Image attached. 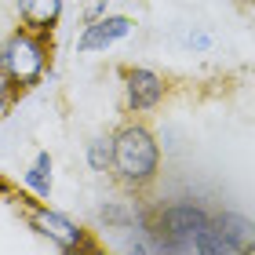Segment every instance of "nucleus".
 <instances>
[{
	"label": "nucleus",
	"mask_w": 255,
	"mask_h": 255,
	"mask_svg": "<svg viewBox=\"0 0 255 255\" xmlns=\"http://www.w3.org/2000/svg\"><path fill=\"white\" fill-rule=\"evenodd\" d=\"M160 99H164V80H160L153 69H124V102L128 110L135 113H149L160 106Z\"/></svg>",
	"instance_id": "7"
},
{
	"label": "nucleus",
	"mask_w": 255,
	"mask_h": 255,
	"mask_svg": "<svg viewBox=\"0 0 255 255\" xmlns=\"http://www.w3.org/2000/svg\"><path fill=\"white\" fill-rule=\"evenodd\" d=\"M29 226L37 230L40 237L55 241L62 252H88V248H95L84 237L80 223H73V219L62 215V212H51V208H37V212H29Z\"/></svg>",
	"instance_id": "5"
},
{
	"label": "nucleus",
	"mask_w": 255,
	"mask_h": 255,
	"mask_svg": "<svg viewBox=\"0 0 255 255\" xmlns=\"http://www.w3.org/2000/svg\"><path fill=\"white\" fill-rule=\"evenodd\" d=\"M204 223H208V215L197 204H171L168 212L160 215L157 230H149V234H157L153 248H164V252H197V237H201Z\"/></svg>",
	"instance_id": "3"
},
{
	"label": "nucleus",
	"mask_w": 255,
	"mask_h": 255,
	"mask_svg": "<svg viewBox=\"0 0 255 255\" xmlns=\"http://www.w3.org/2000/svg\"><path fill=\"white\" fill-rule=\"evenodd\" d=\"M18 18L26 29L51 33L55 22L62 18V0H18Z\"/></svg>",
	"instance_id": "8"
},
{
	"label": "nucleus",
	"mask_w": 255,
	"mask_h": 255,
	"mask_svg": "<svg viewBox=\"0 0 255 255\" xmlns=\"http://www.w3.org/2000/svg\"><path fill=\"white\" fill-rule=\"evenodd\" d=\"M245 4H252V7H255V0H245Z\"/></svg>",
	"instance_id": "13"
},
{
	"label": "nucleus",
	"mask_w": 255,
	"mask_h": 255,
	"mask_svg": "<svg viewBox=\"0 0 255 255\" xmlns=\"http://www.w3.org/2000/svg\"><path fill=\"white\" fill-rule=\"evenodd\" d=\"M99 15H106V0H91V4H88V22L99 18Z\"/></svg>",
	"instance_id": "12"
},
{
	"label": "nucleus",
	"mask_w": 255,
	"mask_h": 255,
	"mask_svg": "<svg viewBox=\"0 0 255 255\" xmlns=\"http://www.w3.org/2000/svg\"><path fill=\"white\" fill-rule=\"evenodd\" d=\"M22 182H26V190H33L37 197H51V157L37 153L33 164L26 168V175H22Z\"/></svg>",
	"instance_id": "9"
},
{
	"label": "nucleus",
	"mask_w": 255,
	"mask_h": 255,
	"mask_svg": "<svg viewBox=\"0 0 255 255\" xmlns=\"http://www.w3.org/2000/svg\"><path fill=\"white\" fill-rule=\"evenodd\" d=\"M131 29H135V22L128 18V15H99V18H91L88 26H84V33L77 37V51H80V55L106 51V48H113L117 40H124Z\"/></svg>",
	"instance_id": "6"
},
{
	"label": "nucleus",
	"mask_w": 255,
	"mask_h": 255,
	"mask_svg": "<svg viewBox=\"0 0 255 255\" xmlns=\"http://www.w3.org/2000/svg\"><path fill=\"white\" fill-rule=\"evenodd\" d=\"M0 69L15 80L18 88L40 84L44 69H48V40L37 29H15L11 37L0 44Z\"/></svg>",
	"instance_id": "2"
},
{
	"label": "nucleus",
	"mask_w": 255,
	"mask_h": 255,
	"mask_svg": "<svg viewBox=\"0 0 255 255\" xmlns=\"http://www.w3.org/2000/svg\"><path fill=\"white\" fill-rule=\"evenodd\" d=\"M157 138L146 131L142 124H124L117 135H113V168L117 179L124 182L128 190H142L157 179Z\"/></svg>",
	"instance_id": "1"
},
{
	"label": "nucleus",
	"mask_w": 255,
	"mask_h": 255,
	"mask_svg": "<svg viewBox=\"0 0 255 255\" xmlns=\"http://www.w3.org/2000/svg\"><path fill=\"white\" fill-rule=\"evenodd\" d=\"M88 164L91 171H110L113 168V135H99L88 142Z\"/></svg>",
	"instance_id": "10"
},
{
	"label": "nucleus",
	"mask_w": 255,
	"mask_h": 255,
	"mask_svg": "<svg viewBox=\"0 0 255 255\" xmlns=\"http://www.w3.org/2000/svg\"><path fill=\"white\" fill-rule=\"evenodd\" d=\"M18 84H15V80H11L7 73H4V69H0V117H4V113L11 110V106H15V99H18Z\"/></svg>",
	"instance_id": "11"
},
{
	"label": "nucleus",
	"mask_w": 255,
	"mask_h": 255,
	"mask_svg": "<svg viewBox=\"0 0 255 255\" xmlns=\"http://www.w3.org/2000/svg\"><path fill=\"white\" fill-rule=\"evenodd\" d=\"M255 248V226L241 215H215L208 219L201 237H197V252H208V255H241V252H252Z\"/></svg>",
	"instance_id": "4"
}]
</instances>
